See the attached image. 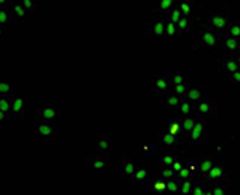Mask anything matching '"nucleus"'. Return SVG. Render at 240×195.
<instances>
[{"label":"nucleus","instance_id":"obj_40","mask_svg":"<svg viewBox=\"0 0 240 195\" xmlns=\"http://www.w3.org/2000/svg\"><path fill=\"white\" fill-rule=\"evenodd\" d=\"M179 27H186V24H187V21H186V19H179Z\"/></svg>","mask_w":240,"mask_h":195},{"label":"nucleus","instance_id":"obj_8","mask_svg":"<svg viewBox=\"0 0 240 195\" xmlns=\"http://www.w3.org/2000/svg\"><path fill=\"white\" fill-rule=\"evenodd\" d=\"M21 107H22V99H16V101H15V104H13V110L19 112V110H21Z\"/></svg>","mask_w":240,"mask_h":195},{"label":"nucleus","instance_id":"obj_48","mask_svg":"<svg viewBox=\"0 0 240 195\" xmlns=\"http://www.w3.org/2000/svg\"><path fill=\"white\" fill-rule=\"evenodd\" d=\"M239 64H240V59H239Z\"/></svg>","mask_w":240,"mask_h":195},{"label":"nucleus","instance_id":"obj_29","mask_svg":"<svg viewBox=\"0 0 240 195\" xmlns=\"http://www.w3.org/2000/svg\"><path fill=\"white\" fill-rule=\"evenodd\" d=\"M181 10H183V11H184V13H186V14H187V13H189V11H191V6H189V5H187V3H183V5H181Z\"/></svg>","mask_w":240,"mask_h":195},{"label":"nucleus","instance_id":"obj_11","mask_svg":"<svg viewBox=\"0 0 240 195\" xmlns=\"http://www.w3.org/2000/svg\"><path fill=\"white\" fill-rule=\"evenodd\" d=\"M8 103H7V101L5 99H0V110H2V112H7V110H8Z\"/></svg>","mask_w":240,"mask_h":195},{"label":"nucleus","instance_id":"obj_16","mask_svg":"<svg viewBox=\"0 0 240 195\" xmlns=\"http://www.w3.org/2000/svg\"><path fill=\"white\" fill-rule=\"evenodd\" d=\"M227 69H229L231 72H235V71H237V64H235L234 61H229V62H227Z\"/></svg>","mask_w":240,"mask_h":195},{"label":"nucleus","instance_id":"obj_15","mask_svg":"<svg viewBox=\"0 0 240 195\" xmlns=\"http://www.w3.org/2000/svg\"><path fill=\"white\" fill-rule=\"evenodd\" d=\"M194 126H195V125H194V122H192L191 118H187L186 122H184V128H186V130H192Z\"/></svg>","mask_w":240,"mask_h":195},{"label":"nucleus","instance_id":"obj_6","mask_svg":"<svg viewBox=\"0 0 240 195\" xmlns=\"http://www.w3.org/2000/svg\"><path fill=\"white\" fill-rule=\"evenodd\" d=\"M38 131H40L42 134H45V136H48L50 133H51V128L50 126H46V125H42L40 128H38Z\"/></svg>","mask_w":240,"mask_h":195},{"label":"nucleus","instance_id":"obj_43","mask_svg":"<svg viewBox=\"0 0 240 195\" xmlns=\"http://www.w3.org/2000/svg\"><path fill=\"white\" fill-rule=\"evenodd\" d=\"M213 194H215V195H223L224 192H223L221 189H215V190H213Z\"/></svg>","mask_w":240,"mask_h":195},{"label":"nucleus","instance_id":"obj_27","mask_svg":"<svg viewBox=\"0 0 240 195\" xmlns=\"http://www.w3.org/2000/svg\"><path fill=\"white\" fill-rule=\"evenodd\" d=\"M163 163H167V165H173V157H170V155L163 157Z\"/></svg>","mask_w":240,"mask_h":195},{"label":"nucleus","instance_id":"obj_31","mask_svg":"<svg viewBox=\"0 0 240 195\" xmlns=\"http://www.w3.org/2000/svg\"><path fill=\"white\" fill-rule=\"evenodd\" d=\"M189 190H191V184H189V182H184V184H183V192L187 194Z\"/></svg>","mask_w":240,"mask_h":195},{"label":"nucleus","instance_id":"obj_35","mask_svg":"<svg viewBox=\"0 0 240 195\" xmlns=\"http://www.w3.org/2000/svg\"><path fill=\"white\" fill-rule=\"evenodd\" d=\"M5 21H7V13L2 11V13H0V22H5Z\"/></svg>","mask_w":240,"mask_h":195},{"label":"nucleus","instance_id":"obj_37","mask_svg":"<svg viewBox=\"0 0 240 195\" xmlns=\"http://www.w3.org/2000/svg\"><path fill=\"white\" fill-rule=\"evenodd\" d=\"M104 166V163L101 162V160H98V162H94V168H103Z\"/></svg>","mask_w":240,"mask_h":195},{"label":"nucleus","instance_id":"obj_26","mask_svg":"<svg viewBox=\"0 0 240 195\" xmlns=\"http://www.w3.org/2000/svg\"><path fill=\"white\" fill-rule=\"evenodd\" d=\"M167 189H168V190H171V192H175V190L178 189V187H176L175 182H168V184H167Z\"/></svg>","mask_w":240,"mask_h":195},{"label":"nucleus","instance_id":"obj_46","mask_svg":"<svg viewBox=\"0 0 240 195\" xmlns=\"http://www.w3.org/2000/svg\"><path fill=\"white\" fill-rule=\"evenodd\" d=\"M173 168H175V170H181V165H179V163H173Z\"/></svg>","mask_w":240,"mask_h":195},{"label":"nucleus","instance_id":"obj_5","mask_svg":"<svg viewBox=\"0 0 240 195\" xmlns=\"http://www.w3.org/2000/svg\"><path fill=\"white\" fill-rule=\"evenodd\" d=\"M163 141H165V144H168V146H171L173 142H175V134H171V133H168L167 136L163 138Z\"/></svg>","mask_w":240,"mask_h":195},{"label":"nucleus","instance_id":"obj_36","mask_svg":"<svg viewBox=\"0 0 240 195\" xmlns=\"http://www.w3.org/2000/svg\"><path fill=\"white\" fill-rule=\"evenodd\" d=\"M163 176H165V178L173 176V171H171V170H165V171H163Z\"/></svg>","mask_w":240,"mask_h":195},{"label":"nucleus","instance_id":"obj_2","mask_svg":"<svg viewBox=\"0 0 240 195\" xmlns=\"http://www.w3.org/2000/svg\"><path fill=\"white\" fill-rule=\"evenodd\" d=\"M213 24L216 27H224V24H226V19L221 18V16H215L213 18Z\"/></svg>","mask_w":240,"mask_h":195},{"label":"nucleus","instance_id":"obj_7","mask_svg":"<svg viewBox=\"0 0 240 195\" xmlns=\"http://www.w3.org/2000/svg\"><path fill=\"white\" fill-rule=\"evenodd\" d=\"M200 170L202 171H210L211 170V162L210 160H205V162L202 163V166H200Z\"/></svg>","mask_w":240,"mask_h":195},{"label":"nucleus","instance_id":"obj_19","mask_svg":"<svg viewBox=\"0 0 240 195\" xmlns=\"http://www.w3.org/2000/svg\"><path fill=\"white\" fill-rule=\"evenodd\" d=\"M136 179H143V178H146V170H139L138 173L135 174Z\"/></svg>","mask_w":240,"mask_h":195},{"label":"nucleus","instance_id":"obj_28","mask_svg":"<svg viewBox=\"0 0 240 195\" xmlns=\"http://www.w3.org/2000/svg\"><path fill=\"white\" fill-rule=\"evenodd\" d=\"M8 90H10V87L7 83H0V91H2V93H7Z\"/></svg>","mask_w":240,"mask_h":195},{"label":"nucleus","instance_id":"obj_13","mask_svg":"<svg viewBox=\"0 0 240 195\" xmlns=\"http://www.w3.org/2000/svg\"><path fill=\"white\" fill-rule=\"evenodd\" d=\"M189 98H191V99H199L200 93L197 91V90H191V91H189Z\"/></svg>","mask_w":240,"mask_h":195},{"label":"nucleus","instance_id":"obj_12","mask_svg":"<svg viewBox=\"0 0 240 195\" xmlns=\"http://www.w3.org/2000/svg\"><path fill=\"white\" fill-rule=\"evenodd\" d=\"M173 3V0H162V2H160V8L162 10H167L168 6H170Z\"/></svg>","mask_w":240,"mask_h":195},{"label":"nucleus","instance_id":"obj_42","mask_svg":"<svg viewBox=\"0 0 240 195\" xmlns=\"http://www.w3.org/2000/svg\"><path fill=\"white\" fill-rule=\"evenodd\" d=\"M99 147H101V149H107V142H106V141H101V142H99Z\"/></svg>","mask_w":240,"mask_h":195},{"label":"nucleus","instance_id":"obj_10","mask_svg":"<svg viewBox=\"0 0 240 195\" xmlns=\"http://www.w3.org/2000/svg\"><path fill=\"white\" fill-rule=\"evenodd\" d=\"M154 32L157 34V35H160V34L163 32V24H162V22H157V24H155V27H154Z\"/></svg>","mask_w":240,"mask_h":195},{"label":"nucleus","instance_id":"obj_39","mask_svg":"<svg viewBox=\"0 0 240 195\" xmlns=\"http://www.w3.org/2000/svg\"><path fill=\"white\" fill-rule=\"evenodd\" d=\"M176 91H178V93H184V87H183V85H176Z\"/></svg>","mask_w":240,"mask_h":195},{"label":"nucleus","instance_id":"obj_24","mask_svg":"<svg viewBox=\"0 0 240 195\" xmlns=\"http://www.w3.org/2000/svg\"><path fill=\"white\" fill-rule=\"evenodd\" d=\"M167 32L170 34V35H173V34H175V24H173V22H170V24H168V27H167Z\"/></svg>","mask_w":240,"mask_h":195},{"label":"nucleus","instance_id":"obj_23","mask_svg":"<svg viewBox=\"0 0 240 195\" xmlns=\"http://www.w3.org/2000/svg\"><path fill=\"white\" fill-rule=\"evenodd\" d=\"M125 173H128V174L133 173V163H127L125 165Z\"/></svg>","mask_w":240,"mask_h":195},{"label":"nucleus","instance_id":"obj_44","mask_svg":"<svg viewBox=\"0 0 240 195\" xmlns=\"http://www.w3.org/2000/svg\"><path fill=\"white\" fill-rule=\"evenodd\" d=\"M234 79L237 80V82H240V72H237V71L234 72Z\"/></svg>","mask_w":240,"mask_h":195},{"label":"nucleus","instance_id":"obj_33","mask_svg":"<svg viewBox=\"0 0 240 195\" xmlns=\"http://www.w3.org/2000/svg\"><path fill=\"white\" fill-rule=\"evenodd\" d=\"M179 176H181V178L189 176V170H179Z\"/></svg>","mask_w":240,"mask_h":195},{"label":"nucleus","instance_id":"obj_18","mask_svg":"<svg viewBox=\"0 0 240 195\" xmlns=\"http://www.w3.org/2000/svg\"><path fill=\"white\" fill-rule=\"evenodd\" d=\"M157 87H159L160 90H163V88H167V82H165L163 79H159V80H157Z\"/></svg>","mask_w":240,"mask_h":195},{"label":"nucleus","instance_id":"obj_17","mask_svg":"<svg viewBox=\"0 0 240 195\" xmlns=\"http://www.w3.org/2000/svg\"><path fill=\"white\" fill-rule=\"evenodd\" d=\"M178 128H179L178 123H171V125H170V133H171V134H176V133H178Z\"/></svg>","mask_w":240,"mask_h":195},{"label":"nucleus","instance_id":"obj_20","mask_svg":"<svg viewBox=\"0 0 240 195\" xmlns=\"http://www.w3.org/2000/svg\"><path fill=\"white\" fill-rule=\"evenodd\" d=\"M154 187H155V190H163L165 187H167V184H163V182H155Z\"/></svg>","mask_w":240,"mask_h":195},{"label":"nucleus","instance_id":"obj_4","mask_svg":"<svg viewBox=\"0 0 240 195\" xmlns=\"http://www.w3.org/2000/svg\"><path fill=\"white\" fill-rule=\"evenodd\" d=\"M221 173H223V170L221 168H211L210 170V178H219V176H221Z\"/></svg>","mask_w":240,"mask_h":195},{"label":"nucleus","instance_id":"obj_45","mask_svg":"<svg viewBox=\"0 0 240 195\" xmlns=\"http://www.w3.org/2000/svg\"><path fill=\"white\" fill-rule=\"evenodd\" d=\"M194 194H195V195H203V192H202V189H199V187H197V189H195V190H194Z\"/></svg>","mask_w":240,"mask_h":195},{"label":"nucleus","instance_id":"obj_1","mask_svg":"<svg viewBox=\"0 0 240 195\" xmlns=\"http://www.w3.org/2000/svg\"><path fill=\"white\" fill-rule=\"evenodd\" d=\"M202 134V125L197 123L194 128H192V134H191V138L192 139H199V136Z\"/></svg>","mask_w":240,"mask_h":195},{"label":"nucleus","instance_id":"obj_22","mask_svg":"<svg viewBox=\"0 0 240 195\" xmlns=\"http://www.w3.org/2000/svg\"><path fill=\"white\" fill-rule=\"evenodd\" d=\"M231 34H232V35H240V27L239 26H234L231 29Z\"/></svg>","mask_w":240,"mask_h":195},{"label":"nucleus","instance_id":"obj_14","mask_svg":"<svg viewBox=\"0 0 240 195\" xmlns=\"http://www.w3.org/2000/svg\"><path fill=\"white\" fill-rule=\"evenodd\" d=\"M226 46H227V48H231V50H234L235 46H237V42H235L234 38H229V40L226 42Z\"/></svg>","mask_w":240,"mask_h":195},{"label":"nucleus","instance_id":"obj_32","mask_svg":"<svg viewBox=\"0 0 240 195\" xmlns=\"http://www.w3.org/2000/svg\"><path fill=\"white\" fill-rule=\"evenodd\" d=\"M200 112H208V109H210V106L208 104H200Z\"/></svg>","mask_w":240,"mask_h":195},{"label":"nucleus","instance_id":"obj_3","mask_svg":"<svg viewBox=\"0 0 240 195\" xmlns=\"http://www.w3.org/2000/svg\"><path fill=\"white\" fill-rule=\"evenodd\" d=\"M203 40H205V43H207V45H215V37L211 35L210 32L203 34Z\"/></svg>","mask_w":240,"mask_h":195},{"label":"nucleus","instance_id":"obj_47","mask_svg":"<svg viewBox=\"0 0 240 195\" xmlns=\"http://www.w3.org/2000/svg\"><path fill=\"white\" fill-rule=\"evenodd\" d=\"M0 3H5V0H0Z\"/></svg>","mask_w":240,"mask_h":195},{"label":"nucleus","instance_id":"obj_9","mask_svg":"<svg viewBox=\"0 0 240 195\" xmlns=\"http://www.w3.org/2000/svg\"><path fill=\"white\" fill-rule=\"evenodd\" d=\"M43 117H45V118H53V117H54V110H53V109H45V110H43Z\"/></svg>","mask_w":240,"mask_h":195},{"label":"nucleus","instance_id":"obj_30","mask_svg":"<svg viewBox=\"0 0 240 195\" xmlns=\"http://www.w3.org/2000/svg\"><path fill=\"white\" fill-rule=\"evenodd\" d=\"M168 104H171V106H176L178 104V98H168Z\"/></svg>","mask_w":240,"mask_h":195},{"label":"nucleus","instance_id":"obj_38","mask_svg":"<svg viewBox=\"0 0 240 195\" xmlns=\"http://www.w3.org/2000/svg\"><path fill=\"white\" fill-rule=\"evenodd\" d=\"M181 110H183L184 114H187L189 112V104H183V106H181Z\"/></svg>","mask_w":240,"mask_h":195},{"label":"nucleus","instance_id":"obj_25","mask_svg":"<svg viewBox=\"0 0 240 195\" xmlns=\"http://www.w3.org/2000/svg\"><path fill=\"white\" fill-rule=\"evenodd\" d=\"M15 11H16L18 16H24V10H22L19 5H18V6H15Z\"/></svg>","mask_w":240,"mask_h":195},{"label":"nucleus","instance_id":"obj_21","mask_svg":"<svg viewBox=\"0 0 240 195\" xmlns=\"http://www.w3.org/2000/svg\"><path fill=\"white\" fill-rule=\"evenodd\" d=\"M171 19H173V22L179 21V11H178V10H175V11H173V14H171Z\"/></svg>","mask_w":240,"mask_h":195},{"label":"nucleus","instance_id":"obj_41","mask_svg":"<svg viewBox=\"0 0 240 195\" xmlns=\"http://www.w3.org/2000/svg\"><path fill=\"white\" fill-rule=\"evenodd\" d=\"M24 6L26 8H30V6H32V2H30V0H24Z\"/></svg>","mask_w":240,"mask_h":195},{"label":"nucleus","instance_id":"obj_34","mask_svg":"<svg viewBox=\"0 0 240 195\" xmlns=\"http://www.w3.org/2000/svg\"><path fill=\"white\" fill-rule=\"evenodd\" d=\"M173 82H175L176 85H179L181 82H183V77H181V75H175V79H173Z\"/></svg>","mask_w":240,"mask_h":195}]
</instances>
